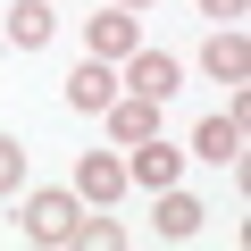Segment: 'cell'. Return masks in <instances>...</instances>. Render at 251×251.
Returning <instances> with one entry per match:
<instances>
[{"mask_svg": "<svg viewBox=\"0 0 251 251\" xmlns=\"http://www.w3.org/2000/svg\"><path fill=\"white\" fill-rule=\"evenodd\" d=\"M176 75H184V67H176L168 50H134V59H126V84H117V92H143V100H168V92H176Z\"/></svg>", "mask_w": 251, "mask_h": 251, "instance_id": "cell-7", "label": "cell"}, {"mask_svg": "<svg viewBox=\"0 0 251 251\" xmlns=\"http://www.w3.org/2000/svg\"><path fill=\"white\" fill-rule=\"evenodd\" d=\"M84 50H92V59H134V50H143V34H134V9H100V17L84 25Z\"/></svg>", "mask_w": 251, "mask_h": 251, "instance_id": "cell-3", "label": "cell"}, {"mask_svg": "<svg viewBox=\"0 0 251 251\" xmlns=\"http://www.w3.org/2000/svg\"><path fill=\"white\" fill-rule=\"evenodd\" d=\"M201 17H218V25H226V17H243V0H201Z\"/></svg>", "mask_w": 251, "mask_h": 251, "instance_id": "cell-14", "label": "cell"}, {"mask_svg": "<svg viewBox=\"0 0 251 251\" xmlns=\"http://www.w3.org/2000/svg\"><path fill=\"white\" fill-rule=\"evenodd\" d=\"M201 67H209V84H243V75H251V42H243L234 25H218V34L201 42Z\"/></svg>", "mask_w": 251, "mask_h": 251, "instance_id": "cell-8", "label": "cell"}, {"mask_svg": "<svg viewBox=\"0 0 251 251\" xmlns=\"http://www.w3.org/2000/svg\"><path fill=\"white\" fill-rule=\"evenodd\" d=\"M75 243H92V251H117V243H126V226H117V218H75Z\"/></svg>", "mask_w": 251, "mask_h": 251, "instance_id": "cell-12", "label": "cell"}, {"mask_svg": "<svg viewBox=\"0 0 251 251\" xmlns=\"http://www.w3.org/2000/svg\"><path fill=\"white\" fill-rule=\"evenodd\" d=\"M100 117H109L117 151H126V143H143V134H159V100H143V92H117V100H109Z\"/></svg>", "mask_w": 251, "mask_h": 251, "instance_id": "cell-9", "label": "cell"}, {"mask_svg": "<svg viewBox=\"0 0 251 251\" xmlns=\"http://www.w3.org/2000/svg\"><path fill=\"white\" fill-rule=\"evenodd\" d=\"M25 184V151H17V134H0V201H9Z\"/></svg>", "mask_w": 251, "mask_h": 251, "instance_id": "cell-13", "label": "cell"}, {"mask_svg": "<svg viewBox=\"0 0 251 251\" xmlns=\"http://www.w3.org/2000/svg\"><path fill=\"white\" fill-rule=\"evenodd\" d=\"M59 92H67V109H84V117H100V109L117 100V75H109V59H75Z\"/></svg>", "mask_w": 251, "mask_h": 251, "instance_id": "cell-2", "label": "cell"}, {"mask_svg": "<svg viewBox=\"0 0 251 251\" xmlns=\"http://www.w3.org/2000/svg\"><path fill=\"white\" fill-rule=\"evenodd\" d=\"M117 9H151V0H117Z\"/></svg>", "mask_w": 251, "mask_h": 251, "instance_id": "cell-15", "label": "cell"}, {"mask_svg": "<svg viewBox=\"0 0 251 251\" xmlns=\"http://www.w3.org/2000/svg\"><path fill=\"white\" fill-rule=\"evenodd\" d=\"M75 218H84V201L75 193H25V243H75Z\"/></svg>", "mask_w": 251, "mask_h": 251, "instance_id": "cell-1", "label": "cell"}, {"mask_svg": "<svg viewBox=\"0 0 251 251\" xmlns=\"http://www.w3.org/2000/svg\"><path fill=\"white\" fill-rule=\"evenodd\" d=\"M117 193H126V159H117V151H84V159H75V201L100 209V201H117Z\"/></svg>", "mask_w": 251, "mask_h": 251, "instance_id": "cell-5", "label": "cell"}, {"mask_svg": "<svg viewBox=\"0 0 251 251\" xmlns=\"http://www.w3.org/2000/svg\"><path fill=\"white\" fill-rule=\"evenodd\" d=\"M59 34V9H50V0H17V9H9V50H42Z\"/></svg>", "mask_w": 251, "mask_h": 251, "instance_id": "cell-11", "label": "cell"}, {"mask_svg": "<svg viewBox=\"0 0 251 251\" xmlns=\"http://www.w3.org/2000/svg\"><path fill=\"white\" fill-rule=\"evenodd\" d=\"M126 184H143V193L176 184V151H168L159 134H143V143H126Z\"/></svg>", "mask_w": 251, "mask_h": 251, "instance_id": "cell-6", "label": "cell"}, {"mask_svg": "<svg viewBox=\"0 0 251 251\" xmlns=\"http://www.w3.org/2000/svg\"><path fill=\"white\" fill-rule=\"evenodd\" d=\"M193 159H209V168H234V159H243V117H234V109H226V117L209 109V117L193 126Z\"/></svg>", "mask_w": 251, "mask_h": 251, "instance_id": "cell-4", "label": "cell"}, {"mask_svg": "<svg viewBox=\"0 0 251 251\" xmlns=\"http://www.w3.org/2000/svg\"><path fill=\"white\" fill-rule=\"evenodd\" d=\"M201 218H209V209H201L193 193H176V184H159V209H151V226H159L168 243H193V234H201Z\"/></svg>", "mask_w": 251, "mask_h": 251, "instance_id": "cell-10", "label": "cell"}]
</instances>
